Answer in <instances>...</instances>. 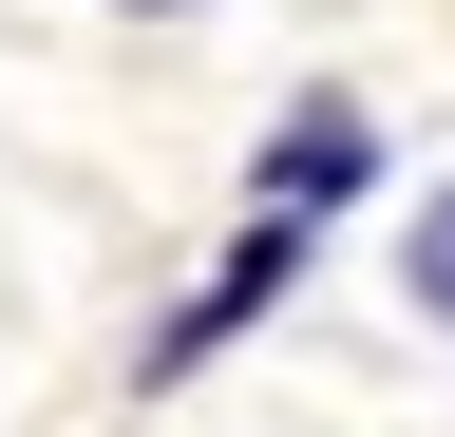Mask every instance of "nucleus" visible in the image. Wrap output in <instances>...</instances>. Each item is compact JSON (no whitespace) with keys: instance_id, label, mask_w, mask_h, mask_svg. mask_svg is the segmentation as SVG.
I'll list each match as a JSON object with an SVG mask.
<instances>
[{"instance_id":"7ed1b4c3","label":"nucleus","mask_w":455,"mask_h":437,"mask_svg":"<svg viewBox=\"0 0 455 437\" xmlns=\"http://www.w3.org/2000/svg\"><path fill=\"white\" fill-rule=\"evenodd\" d=\"M398 304H418L436 343H455V172H436L418 209H398Z\"/></svg>"},{"instance_id":"f257e3e1","label":"nucleus","mask_w":455,"mask_h":437,"mask_svg":"<svg viewBox=\"0 0 455 437\" xmlns=\"http://www.w3.org/2000/svg\"><path fill=\"white\" fill-rule=\"evenodd\" d=\"M304 266H323V229H304V209H247V229L209 247V286H190V304L133 343V380H152V400H171V380H209L247 323H284V304H304Z\"/></svg>"},{"instance_id":"f03ea898","label":"nucleus","mask_w":455,"mask_h":437,"mask_svg":"<svg viewBox=\"0 0 455 437\" xmlns=\"http://www.w3.org/2000/svg\"><path fill=\"white\" fill-rule=\"evenodd\" d=\"M398 172V134H379V95H284V115H266V152H247V209H304V229H341V209H361Z\"/></svg>"},{"instance_id":"20e7f679","label":"nucleus","mask_w":455,"mask_h":437,"mask_svg":"<svg viewBox=\"0 0 455 437\" xmlns=\"http://www.w3.org/2000/svg\"><path fill=\"white\" fill-rule=\"evenodd\" d=\"M114 20H209V0H114Z\"/></svg>"}]
</instances>
